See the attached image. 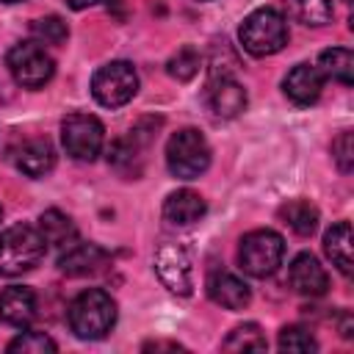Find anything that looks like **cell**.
<instances>
[{
	"label": "cell",
	"instance_id": "44dd1931",
	"mask_svg": "<svg viewBox=\"0 0 354 354\" xmlns=\"http://www.w3.org/2000/svg\"><path fill=\"white\" fill-rule=\"evenodd\" d=\"M318 69L324 77H332L343 86L354 83V53L348 47H332L318 55Z\"/></svg>",
	"mask_w": 354,
	"mask_h": 354
},
{
	"label": "cell",
	"instance_id": "52a82bcc",
	"mask_svg": "<svg viewBox=\"0 0 354 354\" xmlns=\"http://www.w3.org/2000/svg\"><path fill=\"white\" fill-rule=\"evenodd\" d=\"M6 66H8L11 77L19 86H25V88H41L55 75V61L36 41H19V44H14L8 50V55H6Z\"/></svg>",
	"mask_w": 354,
	"mask_h": 354
},
{
	"label": "cell",
	"instance_id": "484cf974",
	"mask_svg": "<svg viewBox=\"0 0 354 354\" xmlns=\"http://www.w3.org/2000/svg\"><path fill=\"white\" fill-rule=\"evenodd\" d=\"M30 30H33V36H36L41 44H64V41H66V36H69L66 22H64L61 17H55V14L33 19Z\"/></svg>",
	"mask_w": 354,
	"mask_h": 354
},
{
	"label": "cell",
	"instance_id": "7402d4cb",
	"mask_svg": "<svg viewBox=\"0 0 354 354\" xmlns=\"http://www.w3.org/2000/svg\"><path fill=\"white\" fill-rule=\"evenodd\" d=\"M221 346L224 351H266L268 340L257 324H243V326H235Z\"/></svg>",
	"mask_w": 354,
	"mask_h": 354
},
{
	"label": "cell",
	"instance_id": "ba28073f",
	"mask_svg": "<svg viewBox=\"0 0 354 354\" xmlns=\"http://www.w3.org/2000/svg\"><path fill=\"white\" fill-rule=\"evenodd\" d=\"M61 141L66 155H72L75 160H94L102 152L105 141L102 122L91 113H69L61 122Z\"/></svg>",
	"mask_w": 354,
	"mask_h": 354
},
{
	"label": "cell",
	"instance_id": "277c9868",
	"mask_svg": "<svg viewBox=\"0 0 354 354\" xmlns=\"http://www.w3.org/2000/svg\"><path fill=\"white\" fill-rule=\"evenodd\" d=\"M166 166L177 180H196L210 166V147L194 127L177 130L166 144Z\"/></svg>",
	"mask_w": 354,
	"mask_h": 354
},
{
	"label": "cell",
	"instance_id": "4fadbf2b",
	"mask_svg": "<svg viewBox=\"0 0 354 354\" xmlns=\"http://www.w3.org/2000/svg\"><path fill=\"white\" fill-rule=\"evenodd\" d=\"M207 296L227 310H243L252 301L249 285L230 271H213L207 277Z\"/></svg>",
	"mask_w": 354,
	"mask_h": 354
},
{
	"label": "cell",
	"instance_id": "f1b7e54d",
	"mask_svg": "<svg viewBox=\"0 0 354 354\" xmlns=\"http://www.w3.org/2000/svg\"><path fill=\"white\" fill-rule=\"evenodd\" d=\"M141 348L144 351H183V346L174 340H147Z\"/></svg>",
	"mask_w": 354,
	"mask_h": 354
},
{
	"label": "cell",
	"instance_id": "ac0fdd59",
	"mask_svg": "<svg viewBox=\"0 0 354 354\" xmlns=\"http://www.w3.org/2000/svg\"><path fill=\"white\" fill-rule=\"evenodd\" d=\"M351 243L354 241H351V224L348 221H337L324 235V252L343 277H351V268H354V254H351L354 246Z\"/></svg>",
	"mask_w": 354,
	"mask_h": 354
},
{
	"label": "cell",
	"instance_id": "3957f363",
	"mask_svg": "<svg viewBox=\"0 0 354 354\" xmlns=\"http://www.w3.org/2000/svg\"><path fill=\"white\" fill-rule=\"evenodd\" d=\"M238 39L243 44L246 53L257 55V58H266V55H274L279 53L285 44H288V22L285 17L266 6V8H254L238 28Z\"/></svg>",
	"mask_w": 354,
	"mask_h": 354
},
{
	"label": "cell",
	"instance_id": "8992f818",
	"mask_svg": "<svg viewBox=\"0 0 354 354\" xmlns=\"http://www.w3.org/2000/svg\"><path fill=\"white\" fill-rule=\"evenodd\" d=\"M138 91V75L130 61H111L100 66L91 77V94L105 108L127 105Z\"/></svg>",
	"mask_w": 354,
	"mask_h": 354
},
{
	"label": "cell",
	"instance_id": "9a60e30c",
	"mask_svg": "<svg viewBox=\"0 0 354 354\" xmlns=\"http://www.w3.org/2000/svg\"><path fill=\"white\" fill-rule=\"evenodd\" d=\"M207 102L210 111L221 119H235L246 108V91L238 80L232 77H216L207 86Z\"/></svg>",
	"mask_w": 354,
	"mask_h": 354
},
{
	"label": "cell",
	"instance_id": "4dcf8cb0",
	"mask_svg": "<svg viewBox=\"0 0 354 354\" xmlns=\"http://www.w3.org/2000/svg\"><path fill=\"white\" fill-rule=\"evenodd\" d=\"M97 3H102V0H66V6H69V8H75V11L88 8V6H97Z\"/></svg>",
	"mask_w": 354,
	"mask_h": 354
},
{
	"label": "cell",
	"instance_id": "8fae6325",
	"mask_svg": "<svg viewBox=\"0 0 354 354\" xmlns=\"http://www.w3.org/2000/svg\"><path fill=\"white\" fill-rule=\"evenodd\" d=\"M108 252L97 243H80L75 241L72 246H66L58 257V268L61 274L66 277H88V274H97L108 266Z\"/></svg>",
	"mask_w": 354,
	"mask_h": 354
},
{
	"label": "cell",
	"instance_id": "cb8c5ba5",
	"mask_svg": "<svg viewBox=\"0 0 354 354\" xmlns=\"http://www.w3.org/2000/svg\"><path fill=\"white\" fill-rule=\"evenodd\" d=\"M199 66H202V55H199V50H194V47H180L169 61H166V72L174 77V80H180V83H185V80H191L196 72H199Z\"/></svg>",
	"mask_w": 354,
	"mask_h": 354
},
{
	"label": "cell",
	"instance_id": "4316f807",
	"mask_svg": "<svg viewBox=\"0 0 354 354\" xmlns=\"http://www.w3.org/2000/svg\"><path fill=\"white\" fill-rule=\"evenodd\" d=\"M8 351L17 354H44V351H58V343L44 335V332H22L8 343Z\"/></svg>",
	"mask_w": 354,
	"mask_h": 354
},
{
	"label": "cell",
	"instance_id": "ffe728a7",
	"mask_svg": "<svg viewBox=\"0 0 354 354\" xmlns=\"http://www.w3.org/2000/svg\"><path fill=\"white\" fill-rule=\"evenodd\" d=\"M279 218H282V224H288L296 235L307 238V235H313L315 227H318V207H315L313 202H307V199H290V202H285V205L279 207Z\"/></svg>",
	"mask_w": 354,
	"mask_h": 354
},
{
	"label": "cell",
	"instance_id": "9c48e42d",
	"mask_svg": "<svg viewBox=\"0 0 354 354\" xmlns=\"http://www.w3.org/2000/svg\"><path fill=\"white\" fill-rule=\"evenodd\" d=\"M155 271L158 279L177 296H191L194 293V263L188 252L180 243H160L155 252Z\"/></svg>",
	"mask_w": 354,
	"mask_h": 354
},
{
	"label": "cell",
	"instance_id": "5b68a950",
	"mask_svg": "<svg viewBox=\"0 0 354 354\" xmlns=\"http://www.w3.org/2000/svg\"><path fill=\"white\" fill-rule=\"evenodd\" d=\"M285 257V241L274 230H252L241 238L238 263L249 277H271Z\"/></svg>",
	"mask_w": 354,
	"mask_h": 354
},
{
	"label": "cell",
	"instance_id": "5bb4252c",
	"mask_svg": "<svg viewBox=\"0 0 354 354\" xmlns=\"http://www.w3.org/2000/svg\"><path fill=\"white\" fill-rule=\"evenodd\" d=\"M14 163L28 177H44L55 166V149L47 138H30L14 149Z\"/></svg>",
	"mask_w": 354,
	"mask_h": 354
},
{
	"label": "cell",
	"instance_id": "836d02e7",
	"mask_svg": "<svg viewBox=\"0 0 354 354\" xmlns=\"http://www.w3.org/2000/svg\"><path fill=\"white\" fill-rule=\"evenodd\" d=\"M346 3H348V0H346Z\"/></svg>",
	"mask_w": 354,
	"mask_h": 354
},
{
	"label": "cell",
	"instance_id": "d4e9b609",
	"mask_svg": "<svg viewBox=\"0 0 354 354\" xmlns=\"http://www.w3.org/2000/svg\"><path fill=\"white\" fill-rule=\"evenodd\" d=\"M277 346L282 351H296V354H307V351H315L318 348V340L313 337L310 329L293 324V326H282L279 329V337H277Z\"/></svg>",
	"mask_w": 354,
	"mask_h": 354
},
{
	"label": "cell",
	"instance_id": "6da1fadb",
	"mask_svg": "<svg viewBox=\"0 0 354 354\" xmlns=\"http://www.w3.org/2000/svg\"><path fill=\"white\" fill-rule=\"evenodd\" d=\"M66 318H69V329L80 340H100L116 324V301L111 299V293L100 288H88L72 299Z\"/></svg>",
	"mask_w": 354,
	"mask_h": 354
},
{
	"label": "cell",
	"instance_id": "d6986e66",
	"mask_svg": "<svg viewBox=\"0 0 354 354\" xmlns=\"http://www.w3.org/2000/svg\"><path fill=\"white\" fill-rule=\"evenodd\" d=\"M39 232L44 238V243L50 246H58V249H66L77 241V227L72 224V218L55 207L44 210L41 218H39Z\"/></svg>",
	"mask_w": 354,
	"mask_h": 354
},
{
	"label": "cell",
	"instance_id": "f546056e",
	"mask_svg": "<svg viewBox=\"0 0 354 354\" xmlns=\"http://www.w3.org/2000/svg\"><path fill=\"white\" fill-rule=\"evenodd\" d=\"M340 335L346 340H351V335H354V318H351V313H340Z\"/></svg>",
	"mask_w": 354,
	"mask_h": 354
},
{
	"label": "cell",
	"instance_id": "83f0119b",
	"mask_svg": "<svg viewBox=\"0 0 354 354\" xmlns=\"http://www.w3.org/2000/svg\"><path fill=\"white\" fill-rule=\"evenodd\" d=\"M332 160L337 163V169L343 174H348L354 169V136H351V130H343L332 141Z\"/></svg>",
	"mask_w": 354,
	"mask_h": 354
},
{
	"label": "cell",
	"instance_id": "7c38bea8",
	"mask_svg": "<svg viewBox=\"0 0 354 354\" xmlns=\"http://www.w3.org/2000/svg\"><path fill=\"white\" fill-rule=\"evenodd\" d=\"M324 75L318 66H310V64H296L285 80H282V91L285 97L293 102V105H313L318 97H321V88H324Z\"/></svg>",
	"mask_w": 354,
	"mask_h": 354
},
{
	"label": "cell",
	"instance_id": "30bf717a",
	"mask_svg": "<svg viewBox=\"0 0 354 354\" xmlns=\"http://www.w3.org/2000/svg\"><path fill=\"white\" fill-rule=\"evenodd\" d=\"M288 282L299 296H310V299L324 296L329 288V277H326L324 266L310 252H301L293 257V263L288 266Z\"/></svg>",
	"mask_w": 354,
	"mask_h": 354
},
{
	"label": "cell",
	"instance_id": "2e32d148",
	"mask_svg": "<svg viewBox=\"0 0 354 354\" xmlns=\"http://www.w3.org/2000/svg\"><path fill=\"white\" fill-rule=\"evenodd\" d=\"M205 210H207L205 199L196 191H191V188H180V191L169 194L166 202H163V218L169 224H174V227H191V224H196L205 216Z\"/></svg>",
	"mask_w": 354,
	"mask_h": 354
},
{
	"label": "cell",
	"instance_id": "7a4b0ae2",
	"mask_svg": "<svg viewBox=\"0 0 354 354\" xmlns=\"http://www.w3.org/2000/svg\"><path fill=\"white\" fill-rule=\"evenodd\" d=\"M44 238L30 224H14L0 232V277H19L33 271L44 257Z\"/></svg>",
	"mask_w": 354,
	"mask_h": 354
},
{
	"label": "cell",
	"instance_id": "603a6c76",
	"mask_svg": "<svg viewBox=\"0 0 354 354\" xmlns=\"http://www.w3.org/2000/svg\"><path fill=\"white\" fill-rule=\"evenodd\" d=\"M288 6L299 22L313 25V28H321L332 19V3L329 0H288Z\"/></svg>",
	"mask_w": 354,
	"mask_h": 354
},
{
	"label": "cell",
	"instance_id": "d6a6232c",
	"mask_svg": "<svg viewBox=\"0 0 354 354\" xmlns=\"http://www.w3.org/2000/svg\"><path fill=\"white\" fill-rule=\"evenodd\" d=\"M0 216H3V210H0Z\"/></svg>",
	"mask_w": 354,
	"mask_h": 354
},
{
	"label": "cell",
	"instance_id": "1f68e13d",
	"mask_svg": "<svg viewBox=\"0 0 354 354\" xmlns=\"http://www.w3.org/2000/svg\"><path fill=\"white\" fill-rule=\"evenodd\" d=\"M0 3H22V0H0Z\"/></svg>",
	"mask_w": 354,
	"mask_h": 354
},
{
	"label": "cell",
	"instance_id": "e0dca14e",
	"mask_svg": "<svg viewBox=\"0 0 354 354\" xmlns=\"http://www.w3.org/2000/svg\"><path fill=\"white\" fill-rule=\"evenodd\" d=\"M36 315V293L25 285H11L0 293V318L11 326H28Z\"/></svg>",
	"mask_w": 354,
	"mask_h": 354
}]
</instances>
